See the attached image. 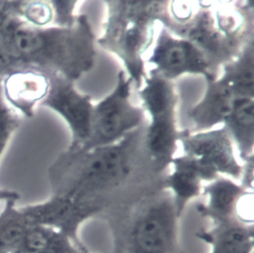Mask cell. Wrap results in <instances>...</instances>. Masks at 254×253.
Returning a JSON list of instances; mask_svg holds the SVG:
<instances>
[{
  "mask_svg": "<svg viewBox=\"0 0 254 253\" xmlns=\"http://www.w3.org/2000/svg\"><path fill=\"white\" fill-rule=\"evenodd\" d=\"M15 67L58 73L75 81L96 62V37L86 15L69 28L33 27L17 17L1 31Z\"/></svg>",
  "mask_w": 254,
  "mask_h": 253,
  "instance_id": "1",
  "label": "cell"
},
{
  "mask_svg": "<svg viewBox=\"0 0 254 253\" xmlns=\"http://www.w3.org/2000/svg\"><path fill=\"white\" fill-rule=\"evenodd\" d=\"M144 137L141 126L112 145L86 151L65 149L49 169L55 194L82 202L91 193L122 185L139 167L151 164Z\"/></svg>",
  "mask_w": 254,
  "mask_h": 253,
  "instance_id": "2",
  "label": "cell"
},
{
  "mask_svg": "<svg viewBox=\"0 0 254 253\" xmlns=\"http://www.w3.org/2000/svg\"><path fill=\"white\" fill-rule=\"evenodd\" d=\"M106 18L96 45L115 56L137 89L147 72L145 56L155 41L156 25L161 24L165 1H104Z\"/></svg>",
  "mask_w": 254,
  "mask_h": 253,
  "instance_id": "3",
  "label": "cell"
},
{
  "mask_svg": "<svg viewBox=\"0 0 254 253\" xmlns=\"http://www.w3.org/2000/svg\"><path fill=\"white\" fill-rule=\"evenodd\" d=\"M138 93L141 107L150 117L145 129V148L154 172L160 174L170 166L179 145L176 87L174 81L150 69Z\"/></svg>",
  "mask_w": 254,
  "mask_h": 253,
  "instance_id": "4",
  "label": "cell"
},
{
  "mask_svg": "<svg viewBox=\"0 0 254 253\" xmlns=\"http://www.w3.org/2000/svg\"><path fill=\"white\" fill-rule=\"evenodd\" d=\"M131 79L119 70L112 91L93 104L89 137L77 150L115 144L142 126L145 111L131 101Z\"/></svg>",
  "mask_w": 254,
  "mask_h": 253,
  "instance_id": "5",
  "label": "cell"
},
{
  "mask_svg": "<svg viewBox=\"0 0 254 253\" xmlns=\"http://www.w3.org/2000/svg\"><path fill=\"white\" fill-rule=\"evenodd\" d=\"M178 144L183 155L190 157L202 173L204 181L211 182L219 174L239 179L242 164L239 163L234 145L223 127L208 131L181 130Z\"/></svg>",
  "mask_w": 254,
  "mask_h": 253,
  "instance_id": "6",
  "label": "cell"
},
{
  "mask_svg": "<svg viewBox=\"0 0 254 253\" xmlns=\"http://www.w3.org/2000/svg\"><path fill=\"white\" fill-rule=\"evenodd\" d=\"M147 62L162 77L174 81L185 74L217 77L201 51L188 39L179 37L161 26Z\"/></svg>",
  "mask_w": 254,
  "mask_h": 253,
  "instance_id": "7",
  "label": "cell"
},
{
  "mask_svg": "<svg viewBox=\"0 0 254 253\" xmlns=\"http://www.w3.org/2000/svg\"><path fill=\"white\" fill-rule=\"evenodd\" d=\"M50 87L47 96L40 105L59 114L68 126L71 134L67 148H80L90 134L93 103L88 94L80 93L74 82L58 73L47 74Z\"/></svg>",
  "mask_w": 254,
  "mask_h": 253,
  "instance_id": "8",
  "label": "cell"
},
{
  "mask_svg": "<svg viewBox=\"0 0 254 253\" xmlns=\"http://www.w3.org/2000/svg\"><path fill=\"white\" fill-rule=\"evenodd\" d=\"M211 5L212 1H199L198 11L177 36L194 44L216 73V69L235 58L242 48L235 46L218 30Z\"/></svg>",
  "mask_w": 254,
  "mask_h": 253,
  "instance_id": "9",
  "label": "cell"
},
{
  "mask_svg": "<svg viewBox=\"0 0 254 253\" xmlns=\"http://www.w3.org/2000/svg\"><path fill=\"white\" fill-rule=\"evenodd\" d=\"M50 87L48 75L34 68H17L1 78L2 94L18 114L31 118L45 99Z\"/></svg>",
  "mask_w": 254,
  "mask_h": 253,
  "instance_id": "10",
  "label": "cell"
},
{
  "mask_svg": "<svg viewBox=\"0 0 254 253\" xmlns=\"http://www.w3.org/2000/svg\"><path fill=\"white\" fill-rule=\"evenodd\" d=\"M175 213V205L166 197L149 204L141 212L133 226V237L142 252L160 253L165 248Z\"/></svg>",
  "mask_w": 254,
  "mask_h": 253,
  "instance_id": "11",
  "label": "cell"
},
{
  "mask_svg": "<svg viewBox=\"0 0 254 253\" xmlns=\"http://www.w3.org/2000/svg\"><path fill=\"white\" fill-rule=\"evenodd\" d=\"M201 98L189 108L188 116L193 124L191 132H201L223 125L231 112L235 96L222 77L205 80Z\"/></svg>",
  "mask_w": 254,
  "mask_h": 253,
  "instance_id": "12",
  "label": "cell"
},
{
  "mask_svg": "<svg viewBox=\"0 0 254 253\" xmlns=\"http://www.w3.org/2000/svg\"><path fill=\"white\" fill-rule=\"evenodd\" d=\"M96 209L97 206L91 203L79 202L62 194H55L43 203L20 208L29 225L46 227L72 225Z\"/></svg>",
  "mask_w": 254,
  "mask_h": 253,
  "instance_id": "13",
  "label": "cell"
},
{
  "mask_svg": "<svg viewBox=\"0 0 254 253\" xmlns=\"http://www.w3.org/2000/svg\"><path fill=\"white\" fill-rule=\"evenodd\" d=\"M235 145L243 163L254 158V98H235L228 117L222 126Z\"/></svg>",
  "mask_w": 254,
  "mask_h": 253,
  "instance_id": "14",
  "label": "cell"
},
{
  "mask_svg": "<svg viewBox=\"0 0 254 253\" xmlns=\"http://www.w3.org/2000/svg\"><path fill=\"white\" fill-rule=\"evenodd\" d=\"M172 173L166 178V185L174 192V205L180 214L185 204L200 191L203 176L197 165L186 155L175 156L170 164Z\"/></svg>",
  "mask_w": 254,
  "mask_h": 253,
  "instance_id": "15",
  "label": "cell"
},
{
  "mask_svg": "<svg viewBox=\"0 0 254 253\" xmlns=\"http://www.w3.org/2000/svg\"><path fill=\"white\" fill-rule=\"evenodd\" d=\"M222 77L235 98H254V40L246 43L238 55L222 66Z\"/></svg>",
  "mask_w": 254,
  "mask_h": 253,
  "instance_id": "16",
  "label": "cell"
},
{
  "mask_svg": "<svg viewBox=\"0 0 254 253\" xmlns=\"http://www.w3.org/2000/svg\"><path fill=\"white\" fill-rule=\"evenodd\" d=\"M243 190L242 187L234 182L217 177L205 187L208 203L200 207V210L217 220L226 221L234 214L235 203Z\"/></svg>",
  "mask_w": 254,
  "mask_h": 253,
  "instance_id": "17",
  "label": "cell"
},
{
  "mask_svg": "<svg viewBox=\"0 0 254 253\" xmlns=\"http://www.w3.org/2000/svg\"><path fill=\"white\" fill-rule=\"evenodd\" d=\"M15 201H5L0 213V244L10 253L19 246L30 226L20 208L15 207Z\"/></svg>",
  "mask_w": 254,
  "mask_h": 253,
  "instance_id": "18",
  "label": "cell"
},
{
  "mask_svg": "<svg viewBox=\"0 0 254 253\" xmlns=\"http://www.w3.org/2000/svg\"><path fill=\"white\" fill-rule=\"evenodd\" d=\"M19 18L33 27H50L54 20L52 5L50 1L44 0L21 1Z\"/></svg>",
  "mask_w": 254,
  "mask_h": 253,
  "instance_id": "19",
  "label": "cell"
},
{
  "mask_svg": "<svg viewBox=\"0 0 254 253\" xmlns=\"http://www.w3.org/2000/svg\"><path fill=\"white\" fill-rule=\"evenodd\" d=\"M21 122V115L11 108L3 97L0 79V159Z\"/></svg>",
  "mask_w": 254,
  "mask_h": 253,
  "instance_id": "20",
  "label": "cell"
},
{
  "mask_svg": "<svg viewBox=\"0 0 254 253\" xmlns=\"http://www.w3.org/2000/svg\"><path fill=\"white\" fill-rule=\"evenodd\" d=\"M50 3L54 13L53 26L60 28H69L76 23L78 15L75 14V8L76 5L80 3L79 1L52 0Z\"/></svg>",
  "mask_w": 254,
  "mask_h": 253,
  "instance_id": "21",
  "label": "cell"
},
{
  "mask_svg": "<svg viewBox=\"0 0 254 253\" xmlns=\"http://www.w3.org/2000/svg\"><path fill=\"white\" fill-rule=\"evenodd\" d=\"M234 214L240 221L252 223L253 221V192L243 190L239 195L235 207Z\"/></svg>",
  "mask_w": 254,
  "mask_h": 253,
  "instance_id": "22",
  "label": "cell"
},
{
  "mask_svg": "<svg viewBox=\"0 0 254 253\" xmlns=\"http://www.w3.org/2000/svg\"><path fill=\"white\" fill-rule=\"evenodd\" d=\"M19 193L13 190H2L0 189V200L7 201V200H17L19 198Z\"/></svg>",
  "mask_w": 254,
  "mask_h": 253,
  "instance_id": "23",
  "label": "cell"
}]
</instances>
